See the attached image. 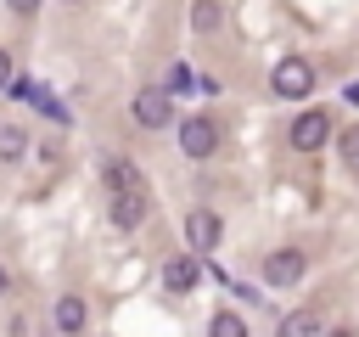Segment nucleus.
I'll list each match as a JSON object with an SVG mask.
<instances>
[{
  "label": "nucleus",
  "instance_id": "nucleus-1",
  "mask_svg": "<svg viewBox=\"0 0 359 337\" xmlns=\"http://www.w3.org/2000/svg\"><path fill=\"white\" fill-rule=\"evenodd\" d=\"M269 84H275V95L297 101V95H309V90H314V67H309L303 56H280V62H275V73H269Z\"/></svg>",
  "mask_w": 359,
  "mask_h": 337
},
{
  "label": "nucleus",
  "instance_id": "nucleus-2",
  "mask_svg": "<svg viewBox=\"0 0 359 337\" xmlns=\"http://www.w3.org/2000/svg\"><path fill=\"white\" fill-rule=\"evenodd\" d=\"M129 112H135V124H140V129H163V124L174 118V101H168V90H157V84H151V90H140V95L129 101Z\"/></svg>",
  "mask_w": 359,
  "mask_h": 337
},
{
  "label": "nucleus",
  "instance_id": "nucleus-3",
  "mask_svg": "<svg viewBox=\"0 0 359 337\" xmlns=\"http://www.w3.org/2000/svg\"><path fill=\"white\" fill-rule=\"evenodd\" d=\"M325 135H331L325 107H309V112H297V118H292V146H297V152H320V146H325Z\"/></svg>",
  "mask_w": 359,
  "mask_h": 337
},
{
  "label": "nucleus",
  "instance_id": "nucleus-4",
  "mask_svg": "<svg viewBox=\"0 0 359 337\" xmlns=\"http://www.w3.org/2000/svg\"><path fill=\"white\" fill-rule=\"evenodd\" d=\"M180 152L185 157H213L219 152V124L213 118H185L180 124Z\"/></svg>",
  "mask_w": 359,
  "mask_h": 337
},
{
  "label": "nucleus",
  "instance_id": "nucleus-5",
  "mask_svg": "<svg viewBox=\"0 0 359 337\" xmlns=\"http://www.w3.org/2000/svg\"><path fill=\"white\" fill-rule=\"evenodd\" d=\"M219 236H224L219 213H208V208L185 213V242H191V258H196V253H213V247H219Z\"/></svg>",
  "mask_w": 359,
  "mask_h": 337
},
{
  "label": "nucleus",
  "instance_id": "nucleus-6",
  "mask_svg": "<svg viewBox=\"0 0 359 337\" xmlns=\"http://www.w3.org/2000/svg\"><path fill=\"white\" fill-rule=\"evenodd\" d=\"M303 253L297 247H280V253H269L264 258V275H269V286H292V281H303Z\"/></svg>",
  "mask_w": 359,
  "mask_h": 337
},
{
  "label": "nucleus",
  "instance_id": "nucleus-7",
  "mask_svg": "<svg viewBox=\"0 0 359 337\" xmlns=\"http://www.w3.org/2000/svg\"><path fill=\"white\" fill-rule=\"evenodd\" d=\"M196 281H202V264H196V258H185V253H174V258L163 264V286H168V292H191Z\"/></svg>",
  "mask_w": 359,
  "mask_h": 337
},
{
  "label": "nucleus",
  "instance_id": "nucleus-8",
  "mask_svg": "<svg viewBox=\"0 0 359 337\" xmlns=\"http://www.w3.org/2000/svg\"><path fill=\"white\" fill-rule=\"evenodd\" d=\"M140 219H146V197H140V191L112 197V225H118V230H135Z\"/></svg>",
  "mask_w": 359,
  "mask_h": 337
},
{
  "label": "nucleus",
  "instance_id": "nucleus-9",
  "mask_svg": "<svg viewBox=\"0 0 359 337\" xmlns=\"http://www.w3.org/2000/svg\"><path fill=\"white\" fill-rule=\"evenodd\" d=\"M56 331H62V337L84 331V298H73V292H67V298L56 303Z\"/></svg>",
  "mask_w": 359,
  "mask_h": 337
},
{
  "label": "nucleus",
  "instance_id": "nucleus-10",
  "mask_svg": "<svg viewBox=\"0 0 359 337\" xmlns=\"http://www.w3.org/2000/svg\"><path fill=\"white\" fill-rule=\"evenodd\" d=\"M280 337H325V331H320L314 309H292V315L280 320Z\"/></svg>",
  "mask_w": 359,
  "mask_h": 337
},
{
  "label": "nucleus",
  "instance_id": "nucleus-11",
  "mask_svg": "<svg viewBox=\"0 0 359 337\" xmlns=\"http://www.w3.org/2000/svg\"><path fill=\"white\" fill-rule=\"evenodd\" d=\"M107 185H112V197H123V191H140V174L118 157V163H107Z\"/></svg>",
  "mask_w": 359,
  "mask_h": 337
},
{
  "label": "nucleus",
  "instance_id": "nucleus-12",
  "mask_svg": "<svg viewBox=\"0 0 359 337\" xmlns=\"http://www.w3.org/2000/svg\"><path fill=\"white\" fill-rule=\"evenodd\" d=\"M219 17H224V11H219V0H196V6H191L196 34H213V28H219Z\"/></svg>",
  "mask_w": 359,
  "mask_h": 337
},
{
  "label": "nucleus",
  "instance_id": "nucleus-13",
  "mask_svg": "<svg viewBox=\"0 0 359 337\" xmlns=\"http://www.w3.org/2000/svg\"><path fill=\"white\" fill-rule=\"evenodd\" d=\"M22 146H28V135L17 124H0V157H22Z\"/></svg>",
  "mask_w": 359,
  "mask_h": 337
},
{
  "label": "nucleus",
  "instance_id": "nucleus-14",
  "mask_svg": "<svg viewBox=\"0 0 359 337\" xmlns=\"http://www.w3.org/2000/svg\"><path fill=\"white\" fill-rule=\"evenodd\" d=\"M337 152H342V163H348V168H353V174H359V124H353V129H342V135H337Z\"/></svg>",
  "mask_w": 359,
  "mask_h": 337
},
{
  "label": "nucleus",
  "instance_id": "nucleus-15",
  "mask_svg": "<svg viewBox=\"0 0 359 337\" xmlns=\"http://www.w3.org/2000/svg\"><path fill=\"white\" fill-rule=\"evenodd\" d=\"M208 337H247V326H241L236 315H213V320H208Z\"/></svg>",
  "mask_w": 359,
  "mask_h": 337
},
{
  "label": "nucleus",
  "instance_id": "nucleus-16",
  "mask_svg": "<svg viewBox=\"0 0 359 337\" xmlns=\"http://www.w3.org/2000/svg\"><path fill=\"white\" fill-rule=\"evenodd\" d=\"M174 90H191V67H180V62L168 67V95H174Z\"/></svg>",
  "mask_w": 359,
  "mask_h": 337
},
{
  "label": "nucleus",
  "instance_id": "nucleus-17",
  "mask_svg": "<svg viewBox=\"0 0 359 337\" xmlns=\"http://www.w3.org/2000/svg\"><path fill=\"white\" fill-rule=\"evenodd\" d=\"M6 6H11L17 17H28V11H39V0H6Z\"/></svg>",
  "mask_w": 359,
  "mask_h": 337
},
{
  "label": "nucleus",
  "instance_id": "nucleus-18",
  "mask_svg": "<svg viewBox=\"0 0 359 337\" xmlns=\"http://www.w3.org/2000/svg\"><path fill=\"white\" fill-rule=\"evenodd\" d=\"M11 84V51H0V90Z\"/></svg>",
  "mask_w": 359,
  "mask_h": 337
},
{
  "label": "nucleus",
  "instance_id": "nucleus-19",
  "mask_svg": "<svg viewBox=\"0 0 359 337\" xmlns=\"http://www.w3.org/2000/svg\"><path fill=\"white\" fill-rule=\"evenodd\" d=\"M348 101H353V107H359V79H353V84H348Z\"/></svg>",
  "mask_w": 359,
  "mask_h": 337
},
{
  "label": "nucleus",
  "instance_id": "nucleus-20",
  "mask_svg": "<svg viewBox=\"0 0 359 337\" xmlns=\"http://www.w3.org/2000/svg\"><path fill=\"white\" fill-rule=\"evenodd\" d=\"M6 286H11V275H6V264H0V292H6Z\"/></svg>",
  "mask_w": 359,
  "mask_h": 337
}]
</instances>
